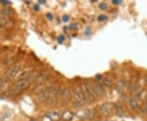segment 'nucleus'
Wrapping results in <instances>:
<instances>
[{
    "label": "nucleus",
    "instance_id": "nucleus-1",
    "mask_svg": "<svg viewBox=\"0 0 147 121\" xmlns=\"http://www.w3.org/2000/svg\"><path fill=\"white\" fill-rule=\"evenodd\" d=\"M37 76H35L34 74H32V75L30 77H29L28 79H25V80H18L14 85L13 88L11 91L12 94H17L20 92H22L23 90L26 89L27 87H29V86L33 83L35 81Z\"/></svg>",
    "mask_w": 147,
    "mask_h": 121
},
{
    "label": "nucleus",
    "instance_id": "nucleus-5",
    "mask_svg": "<svg viewBox=\"0 0 147 121\" xmlns=\"http://www.w3.org/2000/svg\"><path fill=\"white\" fill-rule=\"evenodd\" d=\"M20 67L17 66H12V68H10L9 70L7 71V79L12 80L14 78H16V76H18V74L20 73Z\"/></svg>",
    "mask_w": 147,
    "mask_h": 121
},
{
    "label": "nucleus",
    "instance_id": "nucleus-23",
    "mask_svg": "<svg viewBox=\"0 0 147 121\" xmlns=\"http://www.w3.org/2000/svg\"><path fill=\"white\" fill-rule=\"evenodd\" d=\"M76 27H77V24H75V23L71 24V26H70V28H72V29H75Z\"/></svg>",
    "mask_w": 147,
    "mask_h": 121
},
{
    "label": "nucleus",
    "instance_id": "nucleus-27",
    "mask_svg": "<svg viewBox=\"0 0 147 121\" xmlns=\"http://www.w3.org/2000/svg\"><path fill=\"white\" fill-rule=\"evenodd\" d=\"M146 98H147V97H146Z\"/></svg>",
    "mask_w": 147,
    "mask_h": 121
},
{
    "label": "nucleus",
    "instance_id": "nucleus-22",
    "mask_svg": "<svg viewBox=\"0 0 147 121\" xmlns=\"http://www.w3.org/2000/svg\"><path fill=\"white\" fill-rule=\"evenodd\" d=\"M43 121H52V120L47 117V115H45V116L43 117Z\"/></svg>",
    "mask_w": 147,
    "mask_h": 121
},
{
    "label": "nucleus",
    "instance_id": "nucleus-26",
    "mask_svg": "<svg viewBox=\"0 0 147 121\" xmlns=\"http://www.w3.org/2000/svg\"><path fill=\"white\" fill-rule=\"evenodd\" d=\"M146 113H147V110H146Z\"/></svg>",
    "mask_w": 147,
    "mask_h": 121
},
{
    "label": "nucleus",
    "instance_id": "nucleus-2",
    "mask_svg": "<svg viewBox=\"0 0 147 121\" xmlns=\"http://www.w3.org/2000/svg\"><path fill=\"white\" fill-rule=\"evenodd\" d=\"M56 90H57V87L55 85H52V86H49V87L44 88L39 94V101H41V102L48 101L55 94Z\"/></svg>",
    "mask_w": 147,
    "mask_h": 121
},
{
    "label": "nucleus",
    "instance_id": "nucleus-14",
    "mask_svg": "<svg viewBox=\"0 0 147 121\" xmlns=\"http://www.w3.org/2000/svg\"><path fill=\"white\" fill-rule=\"evenodd\" d=\"M72 117H73V114L71 113V111H66V112L64 113V115H63V118L65 120H71Z\"/></svg>",
    "mask_w": 147,
    "mask_h": 121
},
{
    "label": "nucleus",
    "instance_id": "nucleus-12",
    "mask_svg": "<svg viewBox=\"0 0 147 121\" xmlns=\"http://www.w3.org/2000/svg\"><path fill=\"white\" fill-rule=\"evenodd\" d=\"M100 83L101 85H105L106 87H110L112 85V80L110 79V78H102L100 82H98Z\"/></svg>",
    "mask_w": 147,
    "mask_h": 121
},
{
    "label": "nucleus",
    "instance_id": "nucleus-15",
    "mask_svg": "<svg viewBox=\"0 0 147 121\" xmlns=\"http://www.w3.org/2000/svg\"><path fill=\"white\" fill-rule=\"evenodd\" d=\"M11 116V114L10 113H2L0 114V120H5L6 119H9Z\"/></svg>",
    "mask_w": 147,
    "mask_h": 121
},
{
    "label": "nucleus",
    "instance_id": "nucleus-8",
    "mask_svg": "<svg viewBox=\"0 0 147 121\" xmlns=\"http://www.w3.org/2000/svg\"><path fill=\"white\" fill-rule=\"evenodd\" d=\"M47 117L52 121H58L60 119L61 115L59 112L57 111H52V112H48L47 114Z\"/></svg>",
    "mask_w": 147,
    "mask_h": 121
},
{
    "label": "nucleus",
    "instance_id": "nucleus-7",
    "mask_svg": "<svg viewBox=\"0 0 147 121\" xmlns=\"http://www.w3.org/2000/svg\"><path fill=\"white\" fill-rule=\"evenodd\" d=\"M10 82L9 79H1L0 78V92H5L7 88L9 87Z\"/></svg>",
    "mask_w": 147,
    "mask_h": 121
},
{
    "label": "nucleus",
    "instance_id": "nucleus-3",
    "mask_svg": "<svg viewBox=\"0 0 147 121\" xmlns=\"http://www.w3.org/2000/svg\"><path fill=\"white\" fill-rule=\"evenodd\" d=\"M72 101H73L74 105L76 107L83 106L86 103L87 100L81 89L76 88L74 90V92L72 93Z\"/></svg>",
    "mask_w": 147,
    "mask_h": 121
},
{
    "label": "nucleus",
    "instance_id": "nucleus-9",
    "mask_svg": "<svg viewBox=\"0 0 147 121\" xmlns=\"http://www.w3.org/2000/svg\"><path fill=\"white\" fill-rule=\"evenodd\" d=\"M60 97H62V99H63V100H65V101L69 100V99H70V97H72L70 90L68 87L65 88V89H63L62 91H60Z\"/></svg>",
    "mask_w": 147,
    "mask_h": 121
},
{
    "label": "nucleus",
    "instance_id": "nucleus-16",
    "mask_svg": "<svg viewBox=\"0 0 147 121\" xmlns=\"http://www.w3.org/2000/svg\"><path fill=\"white\" fill-rule=\"evenodd\" d=\"M12 62H13V59H12V58H8L7 60H4L3 64L6 65V66H10V65H12Z\"/></svg>",
    "mask_w": 147,
    "mask_h": 121
},
{
    "label": "nucleus",
    "instance_id": "nucleus-25",
    "mask_svg": "<svg viewBox=\"0 0 147 121\" xmlns=\"http://www.w3.org/2000/svg\"><path fill=\"white\" fill-rule=\"evenodd\" d=\"M39 3H45V2H43V1H42V0H41Z\"/></svg>",
    "mask_w": 147,
    "mask_h": 121
},
{
    "label": "nucleus",
    "instance_id": "nucleus-17",
    "mask_svg": "<svg viewBox=\"0 0 147 121\" xmlns=\"http://www.w3.org/2000/svg\"><path fill=\"white\" fill-rule=\"evenodd\" d=\"M107 20V16H104V15H100L98 16V20L99 21H103V20Z\"/></svg>",
    "mask_w": 147,
    "mask_h": 121
},
{
    "label": "nucleus",
    "instance_id": "nucleus-10",
    "mask_svg": "<svg viewBox=\"0 0 147 121\" xmlns=\"http://www.w3.org/2000/svg\"><path fill=\"white\" fill-rule=\"evenodd\" d=\"M32 71L31 70H26L21 72L19 75H18V80H25V79H28L29 77H30L32 75Z\"/></svg>",
    "mask_w": 147,
    "mask_h": 121
},
{
    "label": "nucleus",
    "instance_id": "nucleus-24",
    "mask_svg": "<svg viewBox=\"0 0 147 121\" xmlns=\"http://www.w3.org/2000/svg\"><path fill=\"white\" fill-rule=\"evenodd\" d=\"M113 3H114V4H120L121 3H122V1H119V0H117V1H113Z\"/></svg>",
    "mask_w": 147,
    "mask_h": 121
},
{
    "label": "nucleus",
    "instance_id": "nucleus-19",
    "mask_svg": "<svg viewBox=\"0 0 147 121\" xmlns=\"http://www.w3.org/2000/svg\"><path fill=\"white\" fill-rule=\"evenodd\" d=\"M57 40H58V42L60 43H61L63 41L65 40V37L63 36V35H60L59 37H58V39H57Z\"/></svg>",
    "mask_w": 147,
    "mask_h": 121
},
{
    "label": "nucleus",
    "instance_id": "nucleus-21",
    "mask_svg": "<svg viewBox=\"0 0 147 121\" xmlns=\"http://www.w3.org/2000/svg\"><path fill=\"white\" fill-rule=\"evenodd\" d=\"M63 21H65V22H67L68 20H70V17H69V16H67V15H65L64 16H63Z\"/></svg>",
    "mask_w": 147,
    "mask_h": 121
},
{
    "label": "nucleus",
    "instance_id": "nucleus-6",
    "mask_svg": "<svg viewBox=\"0 0 147 121\" xmlns=\"http://www.w3.org/2000/svg\"><path fill=\"white\" fill-rule=\"evenodd\" d=\"M98 111L101 113L102 114H108L110 112V110H111V107L110 104L108 103H104L102 105H100L97 108Z\"/></svg>",
    "mask_w": 147,
    "mask_h": 121
},
{
    "label": "nucleus",
    "instance_id": "nucleus-4",
    "mask_svg": "<svg viewBox=\"0 0 147 121\" xmlns=\"http://www.w3.org/2000/svg\"><path fill=\"white\" fill-rule=\"evenodd\" d=\"M93 86L94 91L96 94V97H106V91L100 83H98V82L94 83V84H93Z\"/></svg>",
    "mask_w": 147,
    "mask_h": 121
},
{
    "label": "nucleus",
    "instance_id": "nucleus-20",
    "mask_svg": "<svg viewBox=\"0 0 147 121\" xmlns=\"http://www.w3.org/2000/svg\"><path fill=\"white\" fill-rule=\"evenodd\" d=\"M47 19L50 20H52V19H53V16H52V13H47Z\"/></svg>",
    "mask_w": 147,
    "mask_h": 121
},
{
    "label": "nucleus",
    "instance_id": "nucleus-11",
    "mask_svg": "<svg viewBox=\"0 0 147 121\" xmlns=\"http://www.w3.org/2000/svg\"><path fill=\"white\" fill-rule=\"evenodd\" d=\"M47 75L46 74H41L39 75H38L35 79V81L38 84H43L45 81L47 80Z\"/></svg>",
    "mask_w": 147,
    "mask_h": 121
},
{
    "label": "nucleus",
    "instance_id": "nucleus-13",
    "mask_svg": "<svg viewBox=\"0 0 147 121\" xmlns=\"http://www.w3.org/2000/svg\"><path fill=\"white\" fill-rule=\"evenodd\" d=\"M129 104H130V107L133 108V110H137L139 108L138 101H136L135 98H131L130 101H129Z\"/></svg>",
    "mask_w": 147,
    "mask_h": 121
},
{
    "label": "nucleus",
    "instance_id": "nucleus-18",
    "mask_svg": "<svg viewBox=\"0 0 147 121\" xmlns=\"http://www.w3.org/2000/svg\"><path fill=\"white\" fill-rule=\"evenodd\" d=\"M107 7V4L106 3H102L100 4V8L101 10H106Z\"/></svg>",
    "mask_w": 147,
    "mask_h": 121
}]
</instances>
